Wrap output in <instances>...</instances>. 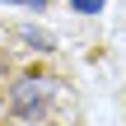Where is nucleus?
Returning a JSON list of instances; mask_svg holds the SVG:
<instances>
[{
	"mask_svg": "<svg viewBox=\"0 0 126 126\" xmlns=\"http://www.w3.org/2000/svg\"><path fill=\"white\" fill-rule=\"evenodd\" d=\"M51 79L47 75H23L19 84H14V112L23 117V122H37L42 112H47V103H51Z\"/></svg>",
	"mask_w": 126,
	"mask_h": 126,
	"instance_id": "obj_1",
	"label": "nucleus"
},
{
	"mask_svg": "<svg viewBox=\"0 0 126 126\" xmlns=\"http://www.w3.org/2000/svg\"><path fill=\"white\" fill-rule=\"evenodd\" d=\"M70 9H75V14H98L103 0H70Z\"/></svg>",
	"mask_w": 126,
	"mask_h": 126,
	"instance_id": "obj_2",
	"label": "nucleus"
},
{
	"mask_svg": "<svg viewBox=\"0 0 126 126\" xmlns=\"http://www.w3.org/2000/svg\"><path fill=\"white\" fill-rule=\"evenodd\" d=\"M9 5H28V9H42L47 0H9Z\"/></svg>",
	"mask_w": 126,
	"mask_h": 126,
	"instance_id": "obj_3",
	"label": "nucleus"
}]
</instances>
